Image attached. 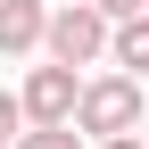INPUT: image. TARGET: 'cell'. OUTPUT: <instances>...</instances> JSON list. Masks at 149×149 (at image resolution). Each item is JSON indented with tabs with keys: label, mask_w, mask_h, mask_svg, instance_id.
<instances>
[{
	"label": "cell",
	"mask_w": 149,
	"mask_h": 149,
	"mask_svg": "<svg viewBox=\"0 0 149 149\" xmlns=\"http://www.w3.org/2000/svg\"><path fill=\"white\" fill-rule=\"evenodd\" d=\"M42 25H50V8H42V0H0V58L42 50Z\"/></svg>",
	"instance_id": "obj_4"
},
{
	"label": "cell",
	"mask_w": 149,
	"mask_h": 149,
	"mask_svg": "<svg viewBox=\"0 0 149 149\" xmlns=\"http://www.w3.org/2000/svg\"><path fill=\"white\" fill-rule=\"evenodd\" d=\"M91 149H141V141H133V133H124V141H91Z\"/></svg>",
	"instance_id": "obj_9"
},
{
	"label": "cell",
	"mask_w": 149,
	"mask_h": 149,
	"mask_svg": "<svg viewBox=\"0 0 149 149\" xmlns=\"http://www.w3.org/2000/svg\"><path fill=\"white\" fill-rule=\"evenodd\" d=\"M42 50H50L58 66H100V58H108V17L91 8V0H66V8H50Z\"/></svg>",
	"instance_id": "obj_2"
},
{
	"label": "cell",
	"mask_w": 149,
	"mask_h": 149,
	"mask_svg": "<svg viewBox=\"0 0 149 149\" xmlns=\"http://www.w3.org/2000/svg\"><path fill=\"white\" fill-rule=\"evenodd\" d=\"M17 133H25V108H17V91H0V149H17Z\"/></svg>",
	"instance_id": "obj_7"
},
{
	"label": "cell",
	"mask_w": 149,
	"mask_h": 149,
	"mask_svg": "<svg viewBox=\"0 0 149 149\" xmlns=\"http://www.w3.org/2000/svg\"><path fill=\"white\" fill-rule=\"evenodd\" d=\"M17 149H83V133H74V124H25Z\"/></svg>",
	"instance_id": "obj_6"
},
{
	"label": "cell",
	"mask_w": 149,
	"mask_h": 149,
	"mask_svg": "<svg viewBox=\"0 0 149 149\" xmlns=\"http://www.w3.org/2000/svg\"><path fill=\"white\" fill-rule=\"evenodd\" d=\"M141 108H149V83H133V74H91L83 100H74V133L83 141H124V133H141Z\"/></svg>",
	"instance_id": "obj_1"
},
{
	"label": "cell",
	"mask_w": 149,
	"mask_h": 149,
	"mask_svg": "<svg viewBox=\"0 0 149 149\" xmlns=\"http://www.w3.org/2000/svg\"><path fill=\"white\" fill-rule=\"evenodd\" d=\"M91 8H100L108 25H124V17H149V0H91Z\"/></svg>",
	"instance_id": "obj_8"
},
{
	"label": "cell",
	"mask_w": 149,
	"mask_h": 149,
	"mask_svg": "<svg viewBox=\"0 0 149 149\" xmlns=\"http://www.w3.org/2000/svg\"><path fill=\"white\" fill-rule=\"evenodd\" d=\"M74 100H83V74L42 58L25 74V91H17V108H25V124H74Z\"/></svg>",
	"instance_id": "obj_3"
},
{
	"label": "cell",
	"mask_w": 149,
	"mask_h": 149,
	"mask_svg": "<svg viewBox=\"0 0 149 149\" xmlns=\"http://www.w3.org/2000/svg\"><path fill=\"white\" fill-rule=\"evenodd\" d=\"M108 66L149 83V17H124V25H108Z\"/></svg>",
	"instance_id": "obj_5"
}]
</instances>
